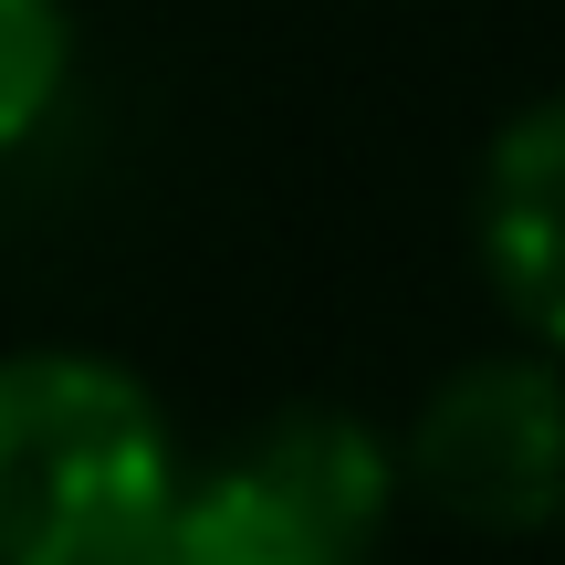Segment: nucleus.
<instances>
[{"label":"nucleus","mask_w":565,"mask_h":565,"mask_svg":"<svg viewBox=\"0 0 565 565\" xmlns=\"http://www.w3.org/2000/svg\"><path fill=\"white\" fill-rule=\"evenodd\" d=\"M74 84V11L63 0H0V168L53 126Z\"/></svg>","instance_id":"nucleus-5"},{"label":"nucleus","mask_w":565,"mask_h":565,"mask_svg":"<svg viewBox=\"0 0 565 565\" xmlns=\"http://www.w3.org/2000/svg\"><path fill=\"white\" fill-rule=\"evenodd\" d=\"M398 524V450L335 398L263 408L179 471L158 565H377Z\"/></svg>","instance_id":"nucleus-2"},{"label":"nucleus","mask_w":565,"mask_h":565,"mask_svg":"<svg viewBox=\"0 0 565 565\" xmlns=\"http://www.w3.org/2000/svg\"><path fill=\"white\" fill-rule=\"evenodd\" d=\"M471 263L513 335L565 356V84L513 105L471 158Z\"/></svg>","instance_id":"nucleus-4"},{"label":"nucleus","mask_w":565,"mask_h":565,"mask_svg":"<svg viewBox=\"0 0 565 565\" xmlns=\"http://www.w3.org/2000/svg\"><path fill=\"white\" fill-rule=\"evenodd\" d=\"M189 440L105 345H0V565H158Z\"/></svg>","instance_id":"nucleus-1"},{"label":"nucleus","mask_w":565,"mask_h":565,"mask_svg":"<svg viewBox=\"0 0 565 565\" xmlns=\"http://www.w3.org/2000/svg\"><path fill=\"white\" fill-rule=\"evenodd\" d=\"M398 503H429L440 524L524 545L565 524V356L492 345L429 377L398 440Z\"/></svg>","instance_id":"nucleus-3"}]
</instances>
